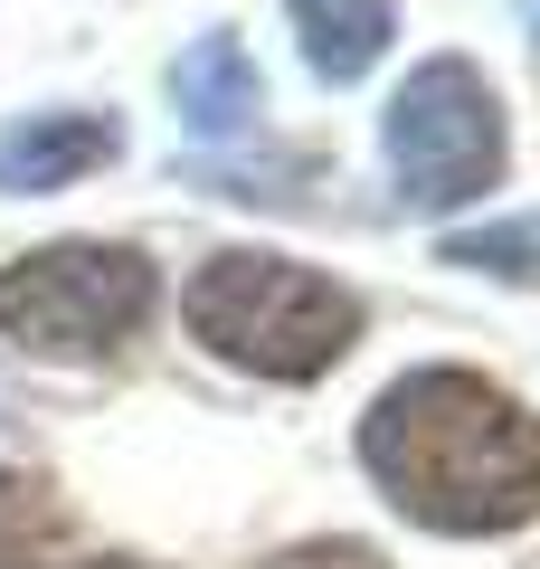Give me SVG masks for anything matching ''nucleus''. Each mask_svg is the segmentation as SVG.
I'll return each instance as SVG.
<instances>
[{"label": "nucleus", "instance_id": "20e7f679", "mask_svg": "<svg viewBox=\"0 0 540 569\" xmlns=\"http://www.w3.org/2000/svg\"><path fill=\"white\" fill-rule=\"evenodd\" d=\"M142 313H152V266L133 247L67 238V247H39V257L0 266V332L29 351H58V361L114 351Z\"/></svg>", "mask_w": 540, "mask_h": 569}, {"label": "nucleus", "instance_id": "423d86ee", "mask_svg": "<svg viewBox=\"0 0 540 569\" xmlns=\"http://www.w3.org/2000/svg\"><path fill=\"white\" fill-rule=\"evenodd\" d=\"M123 152V133H114V114H29V123H10L0 133V190H67V181H86V171H104Z\"/></svg>", "mask_w": 540, "mask_h": 569}, {"label": "nucleus", "instance_id": "f257e3e1", "mask_svg": "<svg viewBox=\"0 0 540 569\" xmlns=\"http://www.w3.org/2000/svg\"><path fill=\"white\" fill-rule=\"evenodd\" d=\"M360 466L427 531H521L540 512V418L474 370H408L360 418Z\"/></svg>", "mask_w": 540, "mask_h": 569}, {"label": "nucleus", "instance_id": "0eeeda50", "mask_svg": "<svg viewBox=\"0 0 540 569\" xmlns=\"http://www.w3.org/2000/svg\"><path fill=\"white\" fill-rule=\"evenodd\" d=\"M284 10H294V39H303V58H313V77L351 86V77L380 67V48H389V0H284Z\"/></svg>", "mask_w": 540, "mask_h": 569}, {"label": "nucleus", "instance_id": "6e6552de", "mask_svg": "<svg viewBox=\"0 0 540 569\" xmlns=\"http://www.w3.org/2000/svg\"><path fill=\"white\" fill-rule=\"evenodd\" d=\"M58 503L29 475H0V569H48L58 560Z\"/></svg>", "mask_w": 540, "mask_h": 569}, {"label": "nucleus", "instance_id": "f8f14e48", "mask_svg": "<svg viewBox=\"0 0 540 569\" xmlns=\"http://www.w3.org/2000/svg\"><path fill=\"white\" fill-rule=\"evenodd\" d=\"M96 569H142V560H96Z\"/></svg>", "mask_w": 540, "mask_h": 569}, {"label": "nucleus", "instance_id": "7ed1b4c3", "mask_svg": "<svg viewBox=\"0 0 540 569\" xmlns=\"http://www.w3.org/2000/svg\"><path fill=\"white\" fill-rule=\"evenodd\" d=\"M389 181L408 209H464L502 181V104L483 86V67L464 58H427L418 77L389 96Z\"/></svg>", "mask_w": 540, "mask_h": 569}, {"label": "nucleus", "instance_id": "f03ea898", "mask_svg": "<svg viewBox=\"0 0 540 569\" xmlns=\"http://www.w3.org/2000/svg\"><path fill=\"white\" fill-rule=\"evenodd\" d=\"M190 332L209 351H228V361L266 370V380H313L360 342V305L294 257L228 247V257H209L190 276Z\"/></svg>", "mask_w": 540, "mask_h": 569}, {"label": "nucleus", "instance_id": "9b49d317", "mask_svg": "<svg viewBox=\"0 0 540 569\" xmlns=\"http://www.w3.org/2000/svg\"><path fill=\"white\" fill-rule=\"evenodd\" d=\"M512 10H521V20H531V29H540V0H512Z\"/></svg>", "mask_w": 540, "mask_h": 569}, {"label": "nucleus", "instance_id": "39448f33", "mask_svg": "<svg viewBox=\"0 0 540 569\" xmlns=\"http://www.w3.org/2000/svg\"><path fill=\"white\" fill-rule=\"evenodd\" d=\"M171 104H180V123L200 142H238V133H257V114H266V77H257V58H247L228 29H209V39L171 67Z\"/></svg>", "mask_w": 540, "mask_h": 569}, {"label": "nucleus", "instance_id": "1a4fd4ad", "mask_svg": "<svg viewBox=\"0 0 540 569\" xmlns=\"http://www.w3.org/2000/svg\"><path fill=\"white\" fill-rule=\"evenodd\" d=\"M446 266H483V276H502V284H540V219L464 228V238H446Z\"/></svg>", "mask_w": 540, "mask_h": 569}, {"label": "nucleus", "instance_id": "9d476101", "mask_svg": "<svg viewBox=\"0 0 540 569\" xmlns=\"http://www.w3.org/2000/svg\"><path fill=\"white\" fill-rule=\"evenodd\" d=\"M266 569H389V560L360 550V541H303V550H276Z\"/></svg>", "mask_w": 540, "mask_h": 569}]
</instances>
